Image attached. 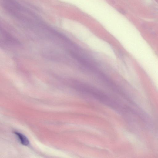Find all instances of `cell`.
Returning a JSON list of instances; mask_svg holds the SVG:
<instances>
[{"mask_svg":"<svg viewBox=\"0 0 158 158\" xmlns=\"http://www.w3.org/2000/svg\"><path fill=\"white\" fill-rule=\"evenodd\" d=\"M14 133L18 137L22 145L26 146L29 145V140L25 136L18 132H15Z\"/></svg>","mask_w":158,"mask_h":158,"instance_id":"obj_1","label":"cell"}]
</instances>
